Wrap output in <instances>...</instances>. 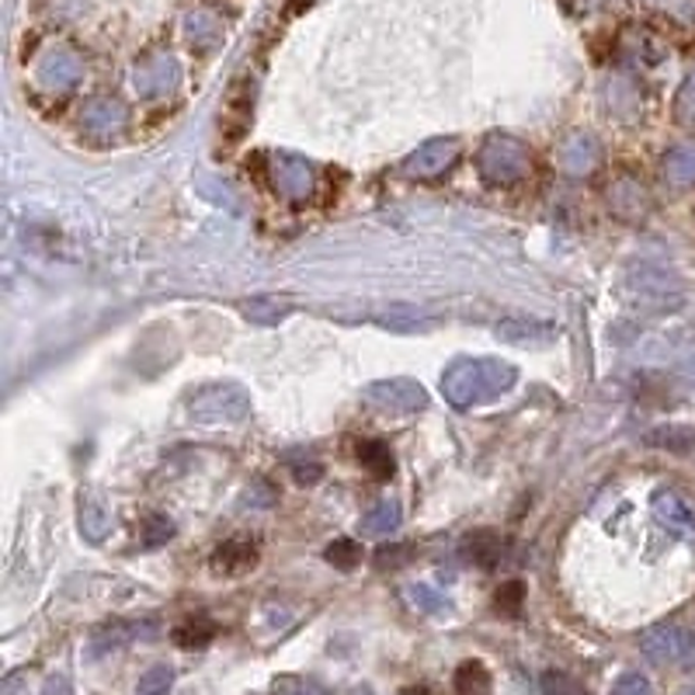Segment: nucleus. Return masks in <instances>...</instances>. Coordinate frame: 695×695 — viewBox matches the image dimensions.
Listing matches in <instances>:
<instances>
[{
    "mask_svg": "<svg viewBox=\"0 0 695 695\" xmlns=\"http://www.w3.org/2000/svg\"><path fill=\"white\" fill-rule=\"evenodd\" d=\"M519 383V369L505 359H459L445 369L442 376V397L456 411H473L480 404H491L505 397Z\"/></svg>",
    "mask_w": 695,
    "mask_h": 695,
    "instance_id": "1",
    "label": "nucleus"
},
{
    "mask_svg": "<svg viewBox=\"0 0 695 695\" xmlns=\"http://www.w3.org/2000/svg\"><path fill=\"white\" fill-rule=\"evenodd\" d=\"M476 171L487 185L494 188H508L519 185L532 171V153L519 136L508 133H491L476 150Z\"/></svg>",
    "mask_w": 695,
    "mask_h": 695,
    "instance_id": "2",
    "label": "nucleus"
},
{
    "mask_svg": "<svg viewBox=\"0 0 695 695\" xmlns=\"http://www.w3.org/2000/svg\"><path fill=\"white\" fill-rule=\"evenodd\" d=\"M188 414L195 424H237L251 414V394L240 383H206L191 394Z\"/></svg>",
    "mask_w": 695,
    "mask_h": 695,
    "instance_id": "3",
    "label": "nucleus"
},
{
    "mask_svg": "<svg viewBox=\"0 0 695 695\" xmlns=\"http://www.w3.org/2000/svg\"><path fill=\"white\" fill-rule=\"evenodd\" d=\"M362 397H365V404H372L383 414H418V411H424V407H427L424 386L414 383V380H404V376L369 383L362 389Z\"/></svg>",
    "mask_w": 695,
    "mask_h": 695,
    "instance_id": "4",
    "label": "nucleus"
},
{
    "mask_svg": "<svg viewBox=\"0 0 695 695\" xmlns=\"http://www.w3.org/2000/svg\"><path fill=\"white\" fill-rule=\"evenodd\" d=\"M177 80H182V66L171 57V52H150L136 63L133 87L142 101H164L177 91Z\"/></svg>",
    "mask_w": 695,
    "mask_h": 695,
    "instance_id": "5",
    "label": "nucleus"
},
{
    "mask_svg": "<svg viewBox=\"0 0 695 695\" xmlns=\"http://www.w3.org/2000/svg\"><path fill=\"white\" fill-rule=\"evenodd\" d=\"M269 182H272V188L282 195V199L302 202V199H310V195H313L317 174H313V164H307L302 157L272 153V157H269Z\"/></svg>",
    "mask_w": 695,
    "mask_h": 695,
    "instance_id": "6",
    "label": "nucleus"
},
{
    "mask_svg": "<svg viewBox=\"0 0 695 695\" xmlns=\"http://www.w3.org/2000/svg\"><path fill=\"white\" fill-rule=\"evenodd\" d=\"M456 157H459V139L456 136H438V139L421 142L411 157H404L400 171L407 177H418V182H432V177H442L445 171L456 164Z\"/></svg>",
    "mask_w": 695,
    "mask_h": 695,
    "instance_id": "7",
    "label": "nucleus"
},
{
    "mask_svg": "<svg viewBox=\"0 0 695 695\" xmlns=\"http://www.w3.org/2000/svg\"><path fill=\"white\" fill-rule=\"evenodd\" d=\"M640 650L654 665H685L692 650V633L665 622V626H654L640 636Z\"/></svg>",
    "mask_w": 695,
    "mask_h": 695,
    "instance_id": "8",
    "label": "nucleus"
},
{
    "mask_svg": "<svg viewBox=\"0 0 695 695\" xmlns=\"http://www.w3.org/2000/svg\"><path fill=\"white\" fill-rule=\"evenodd\" d=\"M157 633H160L157 619H139V622L115 619V622H109V626L95 630L91 644H87V657H91V661H98V657L129 647V644H136V640H153Z\"/></svg>",
    "mask_w": 695,
    "mask_h": 695,
    "instance_id": "9",
    "label": "nucleus"
},
{
    "mask_svg": "<svg viewBox=\"0 0 695 695\" xmlns=\"http://www.w3.org/2000/svg\"><path fill=\"white\" fill-rule=\"evenodd\" d=\"M35 74H39V84L46 87V91L63 95V91H70V87L80 80L84 63H80V57H77L74 49L57 46V49H49L46 57L39 60V70H35Z\"/></svg>",
    "mask_w": 695,
    "mask_h": 695,
    "instance_id": "10",
    "label": "nucleus"
},
{
    "mask_svg": "<svg viewBox=\"0 0 695 695\" xmlns=\"http://www.w3.org/2000/svg\"><path fill=\"white\" fill-rule=\"evenodd\" d=\"M80 126L91 136H115L129 126V109L119 98H91L80 112Z\"/></svg>",
    "mask_w": 695,
    "mask_h": 695,
    "instance_id": "11",
    "label": "nucleus"
},
{
    "mask_svg": "<svg viewBox=\"0 0 695 695\" xmlns=\"http://www.w3.org/2000/svg\"><path fill=\"white\" fill-rule=\"evenodd\" d=\"M626 296L633 302H640V307L665 310V307H671V296H679V289H674V278L671 275L657 272V269H640L626 282Z\"/></svg>",
    "mask_w": 695,
    "mask_h": 695,
    "instance_id": "12",
    "label": "nucleus"
},
{
    "mask_svg": "<svg viewBox=\"0 0 695 695\" xmlns=\"http://www.w3.org/2000/svg\"><path fill=\"white\" fill-rule=\"evenodd\" d=\"M557 160H560V167L570 174V177H584V174H592L598 167V160H601V147H598V139L592 133H570L563 142H560V150H557Z\"/></svg>",
    "mask_w": 695,
    "mask_h": 695,
    "instance_id": "13",
    "label": "nucleus"
},
{
    "mask_svg": "<svg viewBox=\"0 0 695 695\" xmlns=\"http://www.w3.org/2000/svg\"><path fill=\"white\" fill-rule=\"evenodd\" d=\"M609 206L619 220H626V223H640L647 216V209H650V195L644 188V182L640 177H630V174H619L616 177V185L609 188Z\"/></svg>",
    "mask_w": 695,
    "mask_h": 695,
    "instance_id": "14",
    "label": "nucleus"
},
{
    "mask_svg": "<svg viewBox=\"0 0 695 695\" xmlns=\"http://www.w3.org/2000/svg\"><path fill=\"white\" fill-rule=\"evenodd\" d=\"M494 334L508 345H549V342H557L560 331H557V324H549V320L511 317V320H501Z\"/></svg>",
    "mask_w": 695,
    "mask_h": 695,
    "instance_id": "15",
    "label": "nucleus"
},
{
    "mask_svg": "<svg viewBox=\"0 0 695 695\" xmlns=\"http://www.w3.org/2000/svg\"><path fill=\"white\" fill-rule=\"evenodd\" d=\"M650 508H654V519L661 522L665 529H671V532H695V511L674 491H657Z\"/></svg>",
    "mask_w": 695,
    "mask_h": 695,
    "instance_id": "16",
    "label": "nucleus"
},
{
    "mask_svg": "<svg viewBox=\"0 0 695 695\" xmlns=\"http://www.w3.org/2000/svg\"><path fill=\"white\" fill-rule=\"evenodd\" d=\"M400 501H394V497H383V501L372 505L365 514H362V522H359V532L365 539H383L389 536V532H397L400 525Z\"/></svg>",
    "mask_w": 695,
    "mask_h": 695,
    "instance_id": "17",
    "label": "nucleus"
},
{
    "mask_svg": "<svg viewBox=\"0 0 695 695\" xmlns=\"http://www.w3.org/2000/svg\"><path fill=\"white\" fill-rule=\"evenodd\" d=\"M661 171L668 177V185H674V188L695 185V142H674V147L665 153Z\"/></svg>",
    "mask_w": 695,
    "mask_h": 695,
    "instance_id": "18",
    "label": "nucleus"
},
{
    "mask_svg": "<svg viewBox=\"0 0 695 695\" xmlns=\"http://www.w3.org/2000/svg\"><path fill=\"white\" fill-rule=\"evenodd\" d=\"M240 313L258 327H275L293 313V302L289 299H275V296H255L251 302H240Z\"/></svg>",
    "mask_w": 695,
    "mask_h": 695,
    "instance_id": "19",
    "label": "nucleus"
},
{
    "mask_svg": "<svg viewBox=\"0 0 695 695\" xmlns=\"http://www.w3.org/2000/svg\"><path fill=\"white\" fill-rule=\"evenodd\" d=\"M80 532L87 543H101L112 532V514L98 497H84L80 501Z\"/></svg>",
    "mask_w": 695,
    "mask_h": 695,
    "instance_id": "20",
    "label": "nucleus"
},
{
    "mask_svg": "<svg viewBox=\"0 0 695 695\" xmlns=\"http://www.w3.org/2000/svg\"><path fill=\"white\" fill-rule=\"evenodd\" d=\"M255 557L258 554L251 543H226V546H220V554L212 557V563H216V570H223V574L237 578L247 567H255Z\"/></svg>",
    "mask_w": 695,
    "mask_h": 695,
    "instance_id": "21",
    "label": "nucleus"
},
{
    "mask_svg": "<svg viewBox=\"0 0 695 695\" xmlns=\"http://www.w3.org/2000/svg\"><path fill=\"white\" fill-rule=\"evenodd\" d=\"M647 442L657 445V449H668V452H692L695 432L692 427H682V424H668V427H654V432L647 435Z\"/></svg>",
    "mask_w": 695,
    "mask_h": 695,
    "instance_id": "22",
    "label": "nucleus"
},
{
    "mask_svg": "<svg viewBox=\"0 0 695 695\" xmlns=\"http://www.w3.org/2000/svg\"><path fill=\"white\" fill-rule=\"evenodd\" d=\"M456 695H491V674L484 665L467 661L456 671Z\"/></svg>",
    "mask_w": 695,
    "mask_h": 695,
    "instance_id": "23",
    "label": "nucleus"
},
{
    "mask_svg": "<svg viewBox=\"0 0 695 695\" xmlns=\"http://www.w3.org/2000/svg\"><path fill=\"white\" fill-rule=\"evenodd\" d=\"M674 126L679 129H695V70L682 80V87L674 91Z\"/></svg>",
    "mask_w": 695,
    "mask_h": 695,
    "instance_id": "24",
    "label": "nucleus"
},
{
    "mask_svg": "<svg viewBox=\"0 0 695 695\" xmlns=\"http://www.w3.org/2000/svg\"><path fill=\"white\" fill-rule=\"evenodd\" d=\"M404 595L411 598V605H414L418 612H427V616H442V612H449V598L438 595L435 587H427V584H411Z\"/></svg>",
    "mask_w": 695,
    "mask_h": 695,
    "instance_id": "25",
    "label": "nucleus"
},
{
    "mask_svg": "<svg viewBox=\"0 0 695 695\" xmlns=\"http://www.w3.org/2000/svg\"><path fill=\"white\" fill-rule=\"evenodd\" d=\"M359 459L365 462V470L372 476H389V473H394V456H389V449L383 442H365L359 449Z\"/></svg>",
    "mask_w": 695,
    "mask_h": 695,
    "instance_id": "26",
    "label": "nucleus"
},
{
    "mask_svg": "<svg viewBox=\"0 0 695 695\" xmlns=\"http://www.w3.org/2000/svg\"><path fill=\"white\" fill-rule=\"evenodd\" d=\"M171 685H174V668L157 665V668H150V671L139 674L136 692H139V695H167Z\"/></svg>",
    "mask_w": 695,
    "mask_h": 695,
    "instance_id": "27",
    "label": "nucleus"
},
{
    "mask_svg": "<svg viewBox=\"0 0 695 695\" xmlns=\"http://www.w3.org/2000/svg\"><path fill=\"white\" fill-rule=\"evenodd\" d=\"M171 536H174V522L167 519V514H150V519L142 522V546L147 549L164 546Z\"/></svg>",
    "mask_w": 695,
    "mask_h": 695,
    "instance_id": "28",
    "label": "nucleus"
},
{
    "mask_svg": "<svg viewBox=\"0 0 695 695\" xmlns=\"http://www.w3.org/2000/svg\"><path fill=\"white\" fill-rule=\"evenodd\" d=\"M212 630L209 622H185V626H177L174 630V644L177 647H185V650H191V647H206L209 640H212Z\"/></svg>",
    "mask_w": 695,
    "mask_h": 695,
    "instance_id": "29",
    "label": "nucleus"
},
{
    "mask_svg": "<svg viewBox=\"0 0 695 695\" xmlns=\"http://www.w3.org/2000/svg\"><path fill=\"white\" fill-rule=\"evenodd\" d=\"M327 563H334V567H342V570H351L355 563L362 560V546L359 543H351V539H334L331 546H327Z\"/></svg>",
    "mask_w": 695,
    "mask_h": 695,
    "instance_id": "30",
    "label": "nucleus"
},
{
    "mask_svg": "<svg viewBox=\"0 0 695 695\" xmlns=\"http://www.w3.org/2000/svg\"><path fill=\"white\" fill-rule=\"evenodd\" d=\"M188 35L195 42H216V35H220V22L212 14L199 11V14H191L188 17Z\"/></svg>",
    "mask_w": 695,
    "mask_h": 695,
    "instance_id": "31",
    "label": "nucleus"
},
{
    "mask_svg": "<svg viewBox=\"0 0 695 695\" xmlns=\"http://www.w3.org/2000/svg\"><path fill=\"white\" fill-rule=\"evenodd\" d=\"M543 692H546V695H587L584 685H578V682L570 679V674H563V671L543 674Z\"/></svg>",
    "mask_w": 695,
    "mask_h": 695,
    "instance_id": "32",
    "label": "nucleus"
},
{
    "mask_svg": "<svg viewBox=\"0 0 695 695\" xmlns=\"http://www.w3.org/2000/svg\"><path fill=\"white\" fill-rule=\"evenodd\" d=\"M275 695H331V692L320 682H310V679H278Z\"/></svg>",
    "mask_w": 695,
    "mask_h": 695,
    "instance_id": "33",
    "label": "nucleus"
},
{
    "mask_svg": "<svg viewBox=\"0 0 695 695\" xmlns=\"http://www.w3.org/2000/svg\"><path fill=\"white\" fill-rule=\"evenodd\" d=\"M612 695H650V682L644 679V674L630 671L612 685Z\"/></svg>",
    "mask_w": 695,
    "mask_h": 695,
    "instance_id": "34",
    "label": "nucleus"
},
{
    "mask_svg": "<svg viewBox=\"0 0 695 695\" xmlns=\"http://www.w3.org/2000/svg\"><path fill=\"white\" fill-rule=\"evenodd\" d=\"M519 601H522V584H505L501 592H497V609L505 612H519Z\"/></svg>",
    "mask_w": 695,
    "mask_h": 695,
    "instance_id": "35",
    "label": "nucleus"
},
{
    "mask_svg": "<svg viewBox=\"0 0 695 695\" xmlns=\"http://www.w3.org/2000/svg\"><path fill=\"white\" fill-rule=\"evenodd\" d=\"M293 473H296L299 484H317L320 473H324V470H320V462L307 459V467H302V462H293Z\"/></svg>",
    "mask_w": 695,
    "mask_h": 695,
    "instance_id": "36",
    "label": "nucleus"
},
{
    "mask_svg": "<svg viewBox=\"0 0 695 695\" xmlns=\"http://www.w3.org/2000/svg\"><path fill=\"white\" fill-rule=\"evenodd\" d=\"M407 554H411V549H407V546H394V549H380V557H376V563H380V567H386V563H389V567H394V563H400V560H404Z\"/></svg>",
    "mask_w": 695,
    "mask_h": 695,
    "instance_id": "37",
    "label": "nucleus"
},
{
    "mask_svg": "<svg viewBox=\"0 0 695 695\" xmlns=\"http://www.w3.org/2000/svg\"><path fill=\"white\" fill-rule=\"evenodd\" d=\"M42 695H70V682L63 679V674H57V679L46 682V692Z\"/></svg>",
    "mask_w": 695,
    "mask_h": 695,
    "instance_id": "38",
    "label": "nucleus"
},
{
    "mask_svg": "<svg viewBox=\"0 0 695 695\" xmlns=\"http://www.w3.org/2000/svg\"><path fill=\"white\" fill-rule=\"evenodd\" d=\"M685 665H695V636H692V650H688V661Z\"/></svg>",
    "mask_w": 695,
    "mask_h": 695,
    "instance_id": "39",
    "label": "nucleus"
},
{
    "mask_svg": "<svg viewBox=\"0 0 695 695\" xmlns=\"http://www.w3.org/2000/svg\"><path fill=\"white\" fill-rule=\"evenodd\" d=\"M688 695H695V692H688Z\"/></svg>",
    "mask_w": 695,
    "mask_h": 695,
    "instance_id": "40",
    "label": "nucleus"
}]
</instances>
